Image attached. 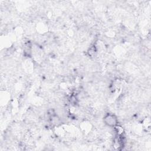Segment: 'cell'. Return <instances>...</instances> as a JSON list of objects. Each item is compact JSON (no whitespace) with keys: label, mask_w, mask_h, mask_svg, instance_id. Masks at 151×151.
<instances>
[{"label":"cell","mask_w":151,"mask_h":151,"mask_svg":"<svg viewBox=\"0 0 151 151\" xmlns=\"http://www.w3.org/2000/svg\"><path fill=\"white\" fill-rule=\"evenodd\" d=\"M104 123L110 127H114L118 124V119L117 117L113 113H107L103 119Z\"/></svg>","instance_id":"cell-1"}]
</instances>
